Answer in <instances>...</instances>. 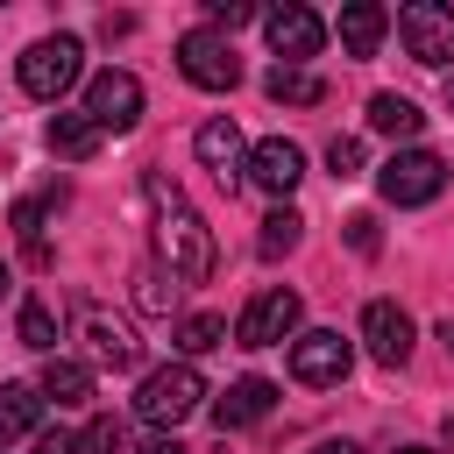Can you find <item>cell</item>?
<instances>
[{
  "mask_svg": "<svg viewBox=\"0 0 454 454\" xmlns=\"http://www.w3.org/2000/svg\"><path fill=\"white\" fill-rule=\"evenodd\" d=\"M142 192H149V206H156V227H149V234H156V262H163L177 284H206V277H213V227L184 206V192H177L170 177L149 170Z\"/></svg>",
  "mask_w": 454,
  "mask_h": 454,
  "instance_id": "1",
  "label": "cell"
},
{
  "mask_svg": "<svg viewBox=\"0 0 454 454\" xmlns=\"http://www.w3.org/2000/svg\"><path fill=\"white\" fill-rule=\"evenodd\" d=\"M35 419H43L35 383H0V454H7L14 440H28V433H35Z\"/></svg>",
  "mask_w": 454,
  "mask_h": 454,
  "instance_id": "18",
  "label": "cell"
},
{
  "mask_svg": "<svg viewBox=\"0 0 454 454\" xmlns=\"http://www.w3.org/2000/svg\"><path fill=\"white\" fill-rule=\"evenodd\" d=\"M298 319H305L298 291L270 284V291H255L248 312L234 319V340H241V348H284V340H298Z\"/></svg>",
  "mask_w": 454,
  "mask_h": 454,
  "instance_id": "5",
  "label": "cell"
},
{
  "mask_svg": "<svg viewBox=\"0 0 454 454\" xmlns=\"http://www.w3.org/2000/svg\"><path fill=\"white\" fill-rule=\"evenodd\" d=\"M348 241L369 255V248H376V220H369V213H355V220H348Z\"/></svg>",
  "mask_w": 454,
  "mask_h": 454,
  "instance_id": "30",
  "label": "cell"
},
{
  "mask_svg": "<svg viewBox=\"0 0 454 454\" xmlns=\"http://www.w3.org/2000/svg\"><path fill=\"white\" fill-rule=\"evenodd\" d=\"M78 340H85V369H135V362H142L135 326L114 319L106 305H85V312H78Z\"/></svg>",
  "mask_w": 454,
  "mask_h": 454,
  "instance_id": "9",
  "label": "cell"
},
{
  "mask_svg": "<svg viewBox=\"0 0 454 454\" xmlns=\"http://www.w3.org/2000/svg\"><path fill=\"white\" fill-rule=\"evenodd\" d=\"M35 454H78V433H64V426H43V433H35Z\"/></svg>",
  "mask_w": 454,
  "mask_h": 454,
  "instance_id": "29",
  "label": "cell"
},
{
  "mask_svg": "<svg viewBox=\"0 0 454 454\" xmlns=\"http://www.w3.org/2000/svg\"><path fill=\"white\" fill-rule=\"evenodd\" d=\"M262 92H270V99H284V106H312V99H326V85H319L305 64H277V71L262 78Z\"/></svg>",
  "mask_w": 454,
  "mask_h": 454,
  "instance_id": "21",
  "label": "cell"
},
{
  "mask_svg": "<svg viewBox=\"0 0 454 454\" xmlns=\"http://www.w3.org/2000/svg\"><path fill=\"white\" fill-rule=\"evenodd\" d=\"M177 71H184L199 92H234V85H241V57H234V43L213 35V28H184V35H177Z\"/></svg>",
  "mask_w": 454,
  "mask_h": 454,
  "instance_id": "4",
  "label": "cell"
},
{
  "mask_svg": "<svg viewBox=\"0 0 454 454\" xmlns=\"http://www.w3.org/2000/svg\"><path fill=\"white\" fill-rule=\"evenodd\" d=\"M326 170H333V177H362V142H355V135H333V142H326Z\"/></svg>",
  "mask_w": 454,
  "mask_h": 454,
  "instance_id": "28",
  "label": "cell"
},
{
  "mask_svg": "<svg viewBox=\"0 0 454 454\" xmlns=\"http://www.w3.org/2000/svg\"><path fill=\"white\" fill-rule=\"evenodd\" d=\"M440 340H447V355H454V319H447V326H440Z\"/></svg>",
  "mask_w": 454,
  "mask_h": 454,
  "instance_id": "33",
  "label": "cell"
},
{
  "mask_svg": "<svg viewBox=\"0 0 454 454\" xmlns=\"http://www.w3.org/2000/svg\"><path fill=\"white\" fill-rule=\"evenodd\" d=\"M99 135H128L135 121H142V78L135 71H99L92 85H85V106H78Z\"/></svg>",
  "mask_w": 454,
  "mask_h": 454,
  "instance_id": "6",
  "label": "cell"
},
{
  "mask_svg": "<svg viewBox=\"0 0 454 454\" xmlns=\"http://www.w3.org/2000/svg\"><path fill=\"white\" fill-rule=\"evenodd\" d=\"M298 234H305V220H298L291 206H277V213L262 220V234H255V248H262V255H291V248H298Z\"/></svg>",
  "mask_w": 454,
  "mask_h": 454,
  "instance_id": "25",
  "label": "cell"
},
{
  "mask_svg": "<svg viewBox=\"0 0 454 454\" xmlns=\"http://www.w3.org/2000/svg\"><path fill=\"white\" fill-rule=\"evenodd\" d=\"M14 326H21V348H35V355L57 348V312H50L43 298H21V319H14Z\"/></svg>",
  "mask_w": 454,
  "mask_h": 454,
  "instance_id": "24",
  "label": "cell"
},
{
  "mask_svg": "<svg viewBox=\"0 0 454 454\" xmlns=\"http://www.w3.org/2000/svg\"><path fill=\"white\" fill-rule=\"evenodd\" d=\"M333 35H340V50H348V57H376V43L390 35V14H383L376 0H348V7H340V21H333Z\"/></svg>",
  "mask_w": 454,
  "mask_h": 454,
  "instance_id": "16",
  "label": "cell"
},
{
  "mask_svg": "<svg viewBox=\"0 0 454 454\" xmlns=\"http://www.w3.org/2000/svg\"><path fill=\"white\" fill-rule=\"evenodd\" d=\"M78 454H128V426L121 419H92L78 433Z\"/></svg>",
  "mask_w": 454,
  "mask_h": 454,
  "instance_id": "26",
  "label": "cell"
},
{
  "mask_svg": "<svg viewBox=\"0 0 454 454\" xmlns=\"http://www.w3.org/2000/svg\"><path fill=\"white\" fill-rule=\"evenodd\" d=\"M440 184H447V163H440L433 149H397V156L376 170V192H383L390 206H426V199H440Z\"/></svg>",
  "mask_w": 454,
  "mask_h": 454,
  "instance_id": "7",
  "label": "cell"
},
{
  "mask_svg": "<svg viewBox=\"0 0 454 454\" xmlns=\"http://www.w3.org/2000/svg\"><path fill=\"white\" fill-rule=\"evenodd\" d=\"M262 35H270V50H277V64H305V57H319V43H326V21L312 14V7H270L262 14Z\"/></svg>",
  "mask_w": 454,
  "mask_h": 454,
  "instance_id": "13",
  "label": "cell"
},
{
  "mask_svg": "<svg viewBox=\"0 0 454 454\" xmlns=\"http://www.w3.org/2000/svg\"><path fill=\"white\" fill-rule=\"evenodd\" d=\"M199 404H206V376H199L192 362H163V369H149L142 390H135V419H149L156 433L184 426Z\"/></svg>",
  "mask_w": 454,
  "mask_h": 454,
  "instance_id": "2",
  "label": "cell"
},
{
  "mask_svg": "<svg viewBox=\"0 0 454 454\" xmlns=\"http://www.w3.org/2000/svg\"><path fill=\"white\" fill-rule=\"evenodd\" d=\"M241 21H255L248 0H206V28H213V35H234Z\"/></svg>",
  "mask_w": 454,
  "mask_h": 454,
  "instance_id": "27",
  "label": "cell"
},
{
  "mask_svg": "<svg viewBox=\"0 0 454 454\" xmlns=\"http://www.w3.org/2000/svg\"><path fill=\"white\" fill-rule=\"evenodd\" d=\"M0 298H7V262H0Z\"/></svg>",
  "mask_w": 454,
  "mask_h": 454,
  "instance_id": "34",
  "label": "cell"
},
{
  "mask_svg": "<svg viewBox=\"0 0 454 454\" xmlns=\"http://www.w3.org/2000/svg\"><path fill=\"white\" fill-rule=\"evenodd\" d=\"M241 177H248L255 192H270V199H291V192H298V177H305V149H298L291 135H262V142L248 149Z\"/></svg>",
  "mask_w": 454,
  "mask_h": 454,
  "instance_id": "10",
  "label": "cell"
},
{
  "mask_svg": "<svg viewBox=\"0 0 454 454\" xmlns=\"http://www.w3.org/2000/svg\"><path fill=\"white\" fill-rule=\"evenodd\" d=\"M348 369H355V340H340L333 326H312V333L291 340V376L298 383H340Z\"/></svg>",
  "mask_w": 454,
  "mask_h": 454,
  "instance_id": "12",
  "label": "cell"
},
{
  "mask_svg": "<svg viewBox=\"0 0 454 454\" xmlns=\"http://www.w3.org/2000/svg\"><path fill=\"white\" fill-rule=\"evenodd\" d=\"M135 454H184V447H177V433H149Z\"/></svg>",
  "mask_w": 454,
  "mask_h": 454,
  "instance_id": "31",
  "label": "cell"
},
{
  "mask_svg": "<svg viewBox=\"0 0 454 454\" xmlns=\"http://www.w3.org/2000/svg\"><path fill=\"white\" fill-rule=\"evenodd\" d=\"M35 397H43V404H57V411H71V404H85V397H92V369H85V362H71V355H50V362H43V376H35Z\"/></svg>",
  "mask_w": 454,
  "mask_h": 454,
  "instance_id": "17",
  "label": "cell"
},
{
  "mask_svg": "<svg viewBox=\"0 0 454 454\" xmlns=\"http://www.w3.org/2000/svg\"><path fill=\"white\" fill-rule=\"evenodd\" d=\"M312 454H362V447H355V440H319Z\"/></svg>",
  "mask_w": 454,
  "mask_h": 454,
  "instance_id": "32",
  "label": "cell"
},
{
  "mask_svg": "<svg viewBox=\"0 0 454 454\" xmlns=\"http://www.w3.org/2000/svg\"><path fill=\"white\" fill-rule=\"evenodd\" d=\"M362 348L383 362V369H404L411 362V312L397 298H369L362 305Z\"/></svg>",
  "mask_w": 454,
  "mask_h": 454,
  "instance_id": "11",
  "label": "cell"
},
{
  "mask_svg": "<svg viewBox=\"0 0 454 454\" xmlns=\"http://www.w3.org/2000/svg\"><path fill=\"white\" fill-rule=\"evenodd\" d=\"M135 305H142V312H170V305H177V277H170L156 255L135 270Z\"/></svg>",
  "mask_w": 454,
  "mask_h": 454,
  "instance_id": "22",
  "label": "cell"
},
{
  "mask_svg": "<svg viewBox=\"0 0 454 454\" xmlns=\"http://www.w3.org/2000/svg\"><path fill=\"white\" fill-rule=\"evenodd\" d=\"M43 142H50V156H64V163H85L92 149H99V128L85 121V114H50V128H43Z\"/></svg>",
  "mask_w": 454,
  "mask_h": 454,
  "instance_id": "19",
  "label": "cell"
},
{
  "mask_svg": "<svg viewBox=\"0 0 454 454\" xmlns=\"http://www.w3.org/2000/svg\"><path fill=\"white\" fill-rule=\"evenodd\" d=\"M270 404H277V383H270V376H234V383L213 397V419H220V433H241V426L270 419Z\"/></svg>",
  "mask_w": 454,
  "mask_h": 454,
  "instance_id": "15",
  "label": "cell"
},
{
  "mask_svg": "<svg viewBox=\"0 0 454 454\" xmlns=\"http://www.w3.org/2000/svg\"><path fill=\"white\" fill-rule=\"evenodd\" d=\"M447 454H454V419H447Z\"/></svg>",
  "mask_w": 454,
  "mask_h": 454,
  "instance_id": "36",
  "label": "cell"
},
{
  "mask_svg": "<svg viewBox=\"0 0 454 454\" xmlns=\"http://www.w3.org/2000/svg\"><path fill=\"white\" fill-rule=\"evenodd\" d=\"M397 35H404V50L419 57V64H454V7H440V0H404L397 7Z\"/></svg>",
  "mask_w": 454,
  "mask_h": 454,
  "instance_id": "8",
  "label": "cell"
},
{
  "mask_svg": "<svg viewBox=\"0 0 454 454\" xmlns=\"http://www.w3.org/2000/svg\"><path fill=\"white\" fill-rule=\"evenodd\" d=\"M397 454H433V447H397Z\"/></svg>",
  "mask_w": 454,
  "mask_h": 454,
  "instance_id": "35",
  "label": "cell"
},
{
  "mask_svg": "<svg viewBox=\"0 0 454 454\" xmlns=\"http://www.w3.org/2000/svg\"><path fill=\"white\" fill-rule=\"evenodd\" d=\"M192 156L213 170V184H241V163H248V149H241V128H234L227 114H213V121L192 135Z\"/></svg>",
  "mask_w": 454,
  "mask_h": 454,
  "instance_id": "14",
  "label": "cell"
},
{
  "mask_svg": "<svg viewBox=\"0 0 454 454\" xmlns=\"http://www.w3.org/2000/svg\"><path fill=\"white\" fill-rule=\"evenodd\" d=\"M369 128H376V135H390V142H419L426 114H419L404 92H376V99H369Z\"/></svg>",
  "mask_w": 454,
  "mask_h": 454,
  "instance_id": "20",
  "label": "cell"
},
{
  "mask_svg": "<svg viewBox=\"0 0 454 454\" xmlns=\"http://www.w3.org/2000/svg\"><path fill=\"white\" fill-rule=\"evenodd\" d=\"M227 340V319L220 312H192V319H177V355L192 362V355H213Z\"/></svg>",
  "mask_w": 454,
  "mask_h": 454,
  "instance_id": "23",
  "label": "cell"
},
{
  "mask_svg": "<svg viewBox=\"0 0 454 454\" xmlns=\"http://www.w3.org/2000/svg\"><path fill=\"white\" fill-rule=\"evenodd\" d=\"M78 57H85L78 35H43V43H28V50H21V92L57 106V99L78 85Z\"/></svg>",
  "mask_w": 454,
  "mask_h": 454,
  "instance_id": "3",
  "label": "cell"
},
{
  "mask_svg": "<svg viewBox=\"0 0 454 454\" xmlns=\"http://www.w3.org/2000/svg\"><path fill=\"white\" fill-rule=\"evenodd\" d=\"M447 106H454V78H447Z\"/></svg>",
  "mask_w": 454,
  "mask_h": 454,
  "instance_id": "37",
  "label": "cell"
}]
</instances>
